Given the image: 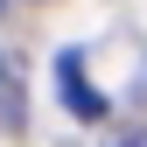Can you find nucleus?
Returning a JSON list of instances; mask_svg holds the SVG:
<instances>
[{"label":"nucleus","mask_w":147,"mask_h":147,"mask_svg":"<svg viewBox=\"0 0 147 147\" xmlns=\"http://www.w3.org/2000/svg\"><path fill=\"white\" fill-rule=\"evenodd\" d=\"M105 147H147V126H126V133H112Z\"/></svg>","instance_id":"nucleus-2"},{"label":"nucleus","mask_w":147,"mask_h":147,"mask_svg":"<svg viewBox=\"0 0 147 147\" xmlns=\"http://www.w3.org/2000/svg\"><path fill=\"white\" fill-rule=\"evenodd\" d=\"M0 84H7V70H0Z\"/></svg>","instance_id":"nucleus-3"},{"label":"nucleus","mask_w":147,"mask_h":147,"mask_svg":"<svg viewBox=\"0 0 147 147\" xmlns=\"http://www.w3.org/2000/svg\"><path fill=\"white\" fill-rule=\"evenodd\" d=\"M56 91L70 98V112H77V119H98V112H105V98L84 84V56H56Z\"/></svg>","instance_id":"nucleus-1"}]
</instances>
